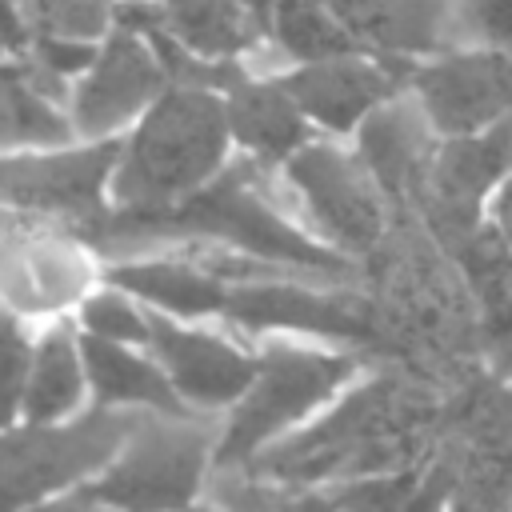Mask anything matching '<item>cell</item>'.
Here are the masks:
<instances>
[{
  "label": "cell",
  "mask_w": 512,
  "mask_h": 512,
  "mask_svg": "<svg viewBox=\"0 0 512 512\" xmlns=\"http://www.w3.org/2000/svg\"><path fill=\"white\" fill-rule=\"evenodd\" d=\"M436 400L404 376L356 380L332 400L312 424L260 452L244 472L280 488H336L368 476L420 468L432 428Z\"/></svg>",
  "instance_id": "6da1fadb"
},
{
  "label": "cell",
  "mask_w": 512,
  "mask_h": 512,
  "mask_svg": "<svg viewBox=\"0 0 512 512\" xmlns=\"http://www.w3.org/2000/svg\"><path fill=\"white\" fill-rule=\"evenodd\" d=\"M232 156L224 96L172 84L128 132L112 180V208L160 216L208 188Z\"/></svg>",
  "instance_id": "7a4b0ae2"
},
{
  "label": "cell",
  "mask_w": 512,
  "mask_h": 512,
  "mask_svg": "<svg viewBox=\"0 0 512 512\" xmlns=\"http://www.w3.org/2000/svg\"><path fill=\"white\" fill-rule=\"evenodd\" d=\"M260 368L244 400L224 416L216 472H244L260 452L312 424L332 400H340L360 372L348 348L312 340H264L256 348Z\"/></svg>",
  "instance_id": "3957f363"
},
{
  "label": "cell",
  "mask_w": 512,
  "mask_h": 512,
  "mask_svg": "<svg viewBox=\"0 0 512 512\" xmlns=\"http://www.w3.org/2000/svg\"><path fill=\"white\" fill-rule=\"evenodd\" d=\"M220 416L140 412L120 456L84 488L112 512H176L196 504L216 468Z\"/></svg>",
  "instance_id": "277c9868"
},
{
  "label": "cell",
  "mask_w": 512,
  "mask_h": 512,
  "mask_svg": "<svg viewBox=\"0 0 512 512\" xmlns=\"http://www.w3.org/2000/svg\"><path fill=\"white\" fill-rule=\"evenodd\" d=\"M140 412L88 408L64 424H12L4 432V504L24 512L40 500L88 488L128 444Z\"/></svg>",
  "instance_id": "5b68a950"
},
{
  "label": "cell",
  "mask_w": 512,
  "mask_h": 512,
  "mask_svg": "<svg viewBox=\"0 0 512 512\" xmlns=\"http://www.w3.org/2000/svg\"><path fill=\"white\" fill-rule=\"evenodd\" d=\"M280 184L296 220L332 252L356 260L384 244L388 196L352 148L316 136L280 168Z\"/></svg>",
  "instance_id": "8992f818"
},
{
  "label": "cell",
  "mask_w": 512,
  "mask_h": 512,
  "mask_svg": "<svg viewBox=\"0 0 512 512\" xmlns=\"http://www.w3.org/2000/svg\"><path fill=\"white\" fill-rule=\"evenodd\" d=\"M124 140H88L52 152H16L4 160L8 212L60 224L88 240L112 216V180Z\"/></svg>",
  "instance_id": "52a82bcc"
},
{
  "label": "cell",
  "mask_w": 512,
  "mask_h": 512,
  "mask_svg": "<svg viewBox=\"0 0 512 512\" xmlns=\"http://www.w3.org/2000/svg\"><path fill=\"white\" fill-rule=\"evenodd\" d=\"M224 320L280 340H332V344H376L380 312L376 300L348 292L344 284L316 280H256L232 284Z\"/></svg>",
  "instance_id": "ba28073f"
},
{
  "label": "cell",
  "mask_w": 512,
  "mask_h": 512,
  "mask_svg": "<svg viewBox=\"0 0 512 512\" xmlns=\"http://www.w3.org/2000/svg\"><path fill=\"white\" fill-rule=\"evenodd\" d=\"M104 280L96 272L92 248L48 220L8 212V232H4V300L8 312L20 320H64L72 304H84Z\"/></svg>",
  "instance_id": "9c48e42d"
},
{
  "label": "cell",
  "mask_w": 512,
  "mask_h": 512,
  "mask_svg": "<svg viewBox=\"0 0 512 512\" xmlns=\"http://www.w3.org/2000/svg\"><path fill=\"white\" fill-rule=\"evenodd\" d=\"M408 88L444 140L480 136L512 120V52L448 48L432 60H416Z\"/></svg>",
  "instance_id": "30bf717a"
},
{
  "label": "cell",
  "mask_w": 512,
  "mask_h": 512,
  "mask_svg": "<svg viewBox=\"0 0 512 512\" xmlns=\"http://www.w3.org/2000/svg\"><path fill=\"white\" fill-rule=\"evenodd\" d=\"M168 72L152 44L132 28H112L100 40L96 64L72 84V124L80 140H116L128 124L168 92Z\"/></svg>",
  "instance_id": "8fae6325"
},
{
  "label": "cell",
  "mask_w": 512,
  "mask_h": 512,
  "mask_svg": "<svg viewBox=\"0 0 512 512\" xmlns=\"http://www.w3.org/2000/svg\"><path fill=\"white\" fill-rule=\"evenodd\" d=\"M408 60L380 56V52H352L320 64H300L276 72V80L288 88L296 108L308 116V124L324 136H348L356 132L380 104L400 96L412 84Z\"/></svg>",
  "instance_id": "7c38bea8"
},
{
  "label": "cell",
  "mask_w": 512,
  "mask_h": 512,
  "mask_svg": "<svg viewBox=\"0 0 512 512\" xmlns=\"http://www.w3.org/2000/svg\"><path fill=\"white\" fill-rule=\"evenodd\" d=\"M152 356L168 372L184 408L200 416H228L244 400L260 368L256 348H244L216 328L184 324L160 312H152Z\"/></svg>",
  "instance_id": "4fadbf2b"
},
{
  "label": "cell",
  "mask_w": 512,
  "mask_h": 512,
  "mask_svg": "<svg viewBox=\"0 0 512 512\" xmlns=\"http://www.w3.org/2000/svg\"><path fill=\"white\" fill-rule=\"evenodd\" d=\"M440 140L444 136L432 128L424 104L412 96V88H404L356 128L352 152L388 200H420Z\"/></svg>",
  "instance_id": "5bb4252c"
},
{
  "label": "cell",
  "mask_w": 512,
  "mask_h": 512,
  "mask_svg": "<svg viewBox=\"0 0 512 512\" xmlns=\"http://www.w3.org/2000/svg\"><path fill=\"white\" fill-rule=\"evenodd\" d=\"M332 16L368 48L380 56H440L452 44L456 24V0H324Z\"/></svg>",
  "instance_id": "9a60e30c"
},
{
  "label": "cell",
  "mask_w": 512,
  "mask_h": 512,
  "mask_svg": "<svg viewBox=\"0 0 512 512\" xmlns=\"http://www.w3.org/2000/svg\"><path fill=\"white\" fill-rule=\"evenodd\" d=\"M224 112L232 144L264 168H284L296 152H304L316 140V128L276 76L248 72L244 80H236L224 92Z\"/></svg>",
  "instance_id": "2e32d148"
},
{
  "label": "cell",
  "mask_w": 512,
  "mask_h": 512,
  "mask_svg": "<svg viewBox=\"0 0 512 512\" xmlns=\"http://www.w3.org/2000/svg\"><path fill=\"white\" fill-rule=\"evenodd\" d=\"M104 280L132 292L140 304H148L160 316L200 324L212 316H224L232 284L216 280L212 272L180 260V256H136V260H112L104 264Z\"/></svg>",
  "instance_id": "e0dca14e"
},
{
  "label": "cell",
  "mask_w": 512,
  "mask_h": 512,
  "mask_svg": "<svg viewBox=\"0 0 512 512\" xmlns=\"http://www.w3.org/2000/svg\"><path fill=\"white\" fill-rule=\"evenodd\" d=\"M92 392L88 384V364H84V340L76 320H52L32 348V368L28 384L16 408L12 424H64L84 412V396Z\"/></svg>",
  "instance_id": "ac0fdd59"
},
{
  "label": "cell",
  "mask_w": 512,
  "mask_h": 512,
  "mask_svg": "<svg viewBox=\"0 0 512 512\" xmlns=\"http://www.w3.org/2000/svg\"><path fill=\"white\" fill-rule=\"evenodd\" d=\"M84 340V364H88V384L96 396V408H116V412H188L184 400L176 396L168 372L148 348L116 344L80 332Z\"/></svg>",
  "instance_id": "d6986e66"
},
{
  "label": "cell",
  "mask_w": 512,
  "mask_h": 512,
  "mask_svg": "<svg viewBox=\"0 0 512 512\" xmlns=\"http://www.w3.org/2000/svg\"><path fill=\"white\" fill-rule=\"evenodd\" d=\"M164 28L200 60H236L260 52L264 20L244 0H160Z\"/></svg>",
  "instance_id": "ffe728a7"
},
{
  "label": "cell",
  "mask_w": 512,
  "mask_h": 512,
  "mask_svg": "<svg viewBox=\"0 0 512 512\" xmlns=\"http://www.w3.org/2000/svg\"><path fill=\"white\" fill-rule=\"evenodd\" d=\"M268 32L276 36V52L288 68L300 64H320L352 52H368L336 16L324 0H276Z\"/></svg>",
  "instance_id": "44dd1931"
},
{
  "label": "cell",
  "mask_w": 512,
  "mask_h": 512,
  "mask_svg": "<svg viewBox=\"0 0 512 512\" xmlns=\"http://www.w3.org/2000/svg\"><path fill=\"white\" fill-rule=\"evenodd\" d=\"M76 140V124L68 104L44 96L24 80V72L8 60L4 72V144L8 156L16 152H52Z\"/></svg>",
  "instance_id": "7402d4cb"
},
{
  "label": "cell",
  "mask_w": 512,
  "mask_h": 512,
  "mask_svg": "<svg viewBox=\"0 0 512 512\" xmlns=\"http://www.w3.org/2000/svg\"><path fill=\"white\" fill-rule=\"evenodd\" d=\"M80 332L100 336V340H116V344H132V348H148L152 352V308L140 304L132 292L116 288L104 280V288H96L76 316Z\"/></svg>",
  "instance_id": "603a6c76"
},
{
  "label": "cell",
  "mask_w": 512,
  "mask_h": 512,
  "mask_svg": "<svg viewBox=\"0 0 512 512\" xmlns=\"http://www.w3.org/2000/svg\"><path fill=\"white\" fill-rule=\"evenodd\" d=\"M456 24L480 48L512 52V0H456Z\"/></svg>",
  "instance_id": "cb8c5ba5"
},
{
  "label": "cell",
  "mask_w": 512,
  "mask_h": 512,
  "mask_svg": "<svg viewBox=\"0 0 512 512\" xmlns=\"http://www.w3.org/2000/svg\"><path fill=\"white\" fill-rule=\"evenodd\" d=\"M280 512H344L328 488H288Z\"/></svg>",
  "instance_id": "d4e9b609"
},
{
  "label": "cell",
  "mask_w": 512,
  "mask_h": 512,
  "mask_svg": "<svg viewBox=\"0 0 512 512\" xmlns=\"http://www.w3.org/2000/svg\"><path fill=\"white\" fill-rule=\"evenodd\" d=\"M24 512H112V508H108V504H100L92 492L76 488V492H64V496L40 500V504H32V508H24Z\"/></svg>",
  "instance_id": "484cf974"
},
{
  "label": "cell",
  "mask_w": 512,
  "mask_h": 512,
  "mask_svg": "<svg viewBox=\"0 0 512 512\" xmlns=\"http://www.w3.org/2000/svg\"><path fill=\"white\" fill-rule=\"evenodd\" d=\"M488 224L500 232V240L508 244V252H512V176L500 184V192L492 196V204H488Z\"/></svg>",
  "instance_id": "4316f807"
},
{
  "label": "cell",
  "mask_w": 512,
  "mask_h": 512,
  "mask_svg": "<svg viewBox=\"0 0 512 512\" xmlns=\"http://www.w3.org/2000/svg\"><path fill=\"white\" fill-rule=\"evenodd\" d=\"M176 512H216V504H188V508H176Z\"/></svg>",
  "instance_id": "83f0119b"
}]
</instances>
